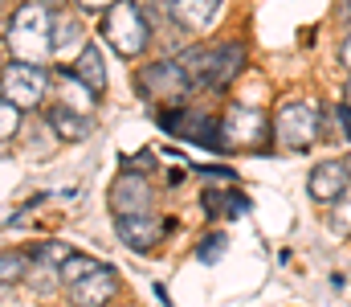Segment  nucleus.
<instances>
[{
  "mask_svg": "<svg viewBox=\"0 0 351 307\" xmlns=\"http://www.w3.org/2000/svg\"><path fill=\"white\" fill-rule=\"evenodd\" d=\"M86 49V33H82V21L62 12L53 16V58H70V54H82Z\"/></svg>",
  "mask_w": 351,
  "mask_h": 307,
  "instance_id": "nucleus-15",
  "label": "nucleus"
},
{
  "mask_svg": "<svg viewBox=\"0 0 351 307\" xmlns=\"http://www.w3.org/2000/svg\"><path fill=\"white\" fill-rule=\"evenodd\" d=\"M45 4H49V0H45Z\"/></svg>",
  "mask_w": 351,
  "mask_h": 307,
  "instance_id": "nucleus-32",
  "label": "nucleus"
},
{
  "mask_svg": "<svg viewBox=\"0 0 351 307\" xmlns=\"http://www.w3.org/2000/svg\"><path fill=\"white\" fill-rule=\"evenodd\" d=\"M4 45H8L12 62L41 66L45 58H53V16H49V4L45 0H25L12 12V21H8Z\"/></svg>",
  "mask_w": 351,
  "mask_h": 307,
  "instance_id": "nucleus-1",
  "label": "nucleus"
},
{
  "mask_svg": "<svg viewBox=\"0 0 351 307\" xmlns=\"http://www.w3.org/2000/svg\"><path fill=\"white\" fill-rule=\"evenodd\" d=\"M221 254H225V234H208V238L196 246V258H200V262H217Z\"/></svg>",
  "mask_w": 351,
  "mask_h": 307,
  "instance_id": "nucleus-24",
  "label": "nucleus"
},
{
  "mask_svg": "<svg viewBox=\"0 0 351 307\" xmlns=\"http://www.w3.org/2000/svg\"><path fill=\"white\" fill-rule=\"evenodd\" d=\"M200 177H204V181H221V185H225V181H233V168H221V164H200Z\"/></svg>",
  "mask_w": 351,
  "mask_h": 307,
  "instance_id": "nucleus-26",
  "label": "nucleus"
},
{
  "mask_svg": "<svg viewBox=\"0 0 351 307\" xmlns=\"http://www.w3.org/2000/svg\"><path fill=\"white\" fill-rule=\"evenodd\" d=\"M343 102L351 106V78H348V87H343Z\"/></svg>",
  "mask_w": 351,
  "mask_h": 307,
  "instance_id": "nucleus-30",
  "label": "nucleus"
},
{
  "mask_svg": "<svg viewBox=\"0 0 351 307\" xmlns=\"http://www.w3.org/2000/svg\"><path fill=\"white\" fill-rule=\"evenodd\" d=\"M135 91H139V99L168 106V102H180L188 91H192V78L184 74L180 62H168V58H164V62H152V66L139 70Z\"/></svg>",
  "mask_w": 351,
  "mask_h": 307,
  "instance_id": "nucleus-6",
  "label": "nucleus"
},
{
  "mask_svg": "<svg viewBox=\"0 0 351 307\" xmlns=\"http://www.w3.org/2000/svg\"><path fill=\"white\" fill-rule=\"evenodd\" d=\"M58 91H62V106H66V111L94 115V102H98V95L90 91L82 78H74V70H58Z\"/></svg>",
  "mask_w": 351,
  "mask_h": 307,
  "instance_id": "nucleus-16",
  "label": "nucleus"
},
{
  "mask_svg": "<svg viewBox=\"0 0 351 307\" xmlns=\"http://www.w3.org/2000/svg\"><path fill=\"white\" fill-rule=\"evenodd\" d=\"M331 229L335 234H351V189L339 201H331Z\"/></svg>",
  "mask_w": 351,
  "mask_h": 307,
  "instance_id": "nucleus-23",
  "label": "nucleus"
},
{
  "mask_svg": "<svg viewBox=\"0 0 351 307\" xmlns=\"http://www.w3.org/2000/svg\"><path fill=\"white\" fill-rule=\"evenodd\" d=\"M156 123L184 139V144H200V148H213V152H225L221 148V123L208 115V111H196V106H176V111H160Z\"/></svg>",
  "mask_w": 351,
  "mask_h": 307,
  "instance_id": "nucleus-5",
  "label": "nucleus"
},
{
  "mask_svg": "<svg viewBox=\"0 0 351 307\" xmlns=\"http://www.w3.org/2000/svg\"><path fill=\"white\" fill-rule=\"evenodd\" d=\"M106 201H110V213H114V217L147 213V209H152V185H147L143 172H123V177H114Z\"/></svg>",
  "mask_w": 351,
  "mask_h": 307,
  "instance_id": "nucleus-10",
  "label": "nucleus"
},
{
  "mask_svg": "<svg viewBox=\"0 0 351 307\" xmlns=\"http://www.w3.org/2000/svg\"><path fill=\"white\" fill-rule=\"evenodd\" d=\"M221 148L225 152H233V148H258L265 144L269 135H274V123L265 119L262 111H254V106H229L221 119Z\"/></svg>",
  "mask_w": 351,
  "mask_h": 307,
  "instance_id": "nucleus-7",
  "label": "nucleus"
},
{
  "mask_svg": "<svg viewBox=\"0 0 351 307\" xmlns=\"http://www.w3.org/2000/svg\"><path fill=\"white\" fill-rule=\"evenodd\" d=\"M119 0H78V8H86V12H106V8H114Z\"/></svg>",
  "mask_w": 351,
  "mask_h": 307,
  "instance_id": "nucleus-28",
  "label": "nucleus"
},
{
  "mask_svg": "<svg viewBox=\"0 0 351 307\" xmlns=\"http://www.w3.org/2000/svg\"><path fill=\"white\" fill-rule=\"evenodd\" d=\"M70 254H74V250H70V242H41V246H33V250H29V258H33V262L53 266V271H58Z\"/></svg>",
  "mask_w": 351,
  "mask_h": 307,
  "instance_id": "nucleus-20",
  "label": "nucleus"
},
{
  "mask_svg": "<svg viewBox=\"0 0 351 307\" xmlns=\"http://www.w3.org/2000/svg\"><path fill=\"white\" fill-rule=\"evenodd\" d=\"M274 135L290 152H306L319 144V111L306 99H286L274 115Z\"/></svg>",
  "mask_w": 351,
  "mask_h": 307,
  "instance_id": "nucleus-4",
  "label": "nucleus"
},
{
  "mask_svg": "<svg viewBox=\"0 0 351 307\" xmlns=\"http://www.w3.org/2000/svg\"><path fill=\"white\" fill-rule=\"evenodd\" d=\"M29 266H33V258H29V254H21V250L0 254V283H21V279L29 275Z\"/></svg>",
  "mask_w": 351,
  "mask_h": 307,
  "instance_id": "nucleus-21",
  "label": "nucleus"
},
{
  "mask_svg": "<svg viewBox=\"0 0 351 307\" xmlns=\"http://www.w3.org/2000/svg\"><path fill=\"white\" fill-rule=\"evenodd\" d=\"M45 87H49V74L41 66H29V62H8L0 70V95L21 106V111H33L37 102L45 99Z\"/></svg>",
  "mask_w": 351,
  "mask_h": 307,
  "instance_id": "nucleus-8",
  "label": "nucleus"
},
{
  "mask_svg": "<svg viewBox=\"0 0 351 307\" xmlns=\"http://www.w3.org/2000/svg\"><path fill=\"white\" fill-rule=\"evenodd\" d=\"M319 135H327L331 144L335 139H351V106L339 102V106H327L319 115Z\"/></svg>",
  "mask_w": 351,
  "mask_h": 307,
  "instance_id": "nucleus-18",
  "label": "nucleus"
},
{
  "mask_svg": "<svg viewBox=\"0 0 351 307\" xmlns=\"http://www.w3.org/2000/svg\"><path fill=\"white\" fill-rule=\"evenodd\" d=\"M45 123L53 127V135H58L62 144H78V139H86L90 131H94V119H90V115L66 111V106H49V111H45Z\"/></svg>",
  "mask_w": 351,
  "mask_h": 307,
  "instance_id": "nucleus-14",
  "label": "nucleus"
},
{
  "mask_svg": "<svg viewBox=\"0 0 351 307\" xmlns=\"http://www.w3.org/2000/svg\"><path fill=\"white\" fill-rule=\"evenodd\" d=\"M21 131V106H12L8 99H0V144H8Z\"/></svg>",
  "mask_w": 351,
  "mask_h": 307,
  "instance_id": "nucleus-22",
  "label": "nucleus"
},
{
  "mask_svg": "<svg viewBox=\"0 0 351 307\" xmlns=\"http://www.w3.org/2000/svg\"><path fill=\"white\" fill-rule=\"evenodd\" d=\"M114 229H119V242L127 246V250H152L156 242H164V234H168V221L160 217V213H127V217H114Z\"/></svg>",
  "mask_w": 351,
  "mask_h": 307,
  "instance_id": "nucleus-9",
  "label": "nucleus"
},
{
  "mask_svg": "<svg viewBox=\"0 0 351 307\" xmlns=\"http://www.w3.org/2000/svg\"><path fill=\"white\" fill-rule=\"evenodd\" d=\"M306 189H311V197L323 205L339 201L343 193L351 189V172L343 160H327V164H319L315 172H311V181H306Z\"/></svg>",
  "mask_w": 351,
  "mask_h": 307,
  "instance_id": "nucleus-12",
  "label": "nucleus"
},
{
  "mask_svg": "<svg viewBox=\"0 0 351 307\" xmlns=\"http://www.w3.org/2000/svg\"><path fill=\"white\" fill-rule=\"evenodd\" d=\"M339 62H343V66H348V70H351V33H348V41L339 45Z\"/></svg>",
  "mask_w": 351,
  "mask_h": 307,
  "instance_id": "nucleus-29",
  "label": "nucleus"
},
{
  "mask_svg": "<svg viewBox=\"0 0 351 307\" xmlns=\"http://www.w3.org/2000/svg\"><path fill=\"white\" fill-rule=\"evenodd\" d=\"M114 295H119V275H114V266H106V262H102L94 275L70 283V304L74 307H102V304H110Z\"/></svg>",
  "mask_w": 351,
  "mask_h": 307,
  "instance_id": "nucleus-11",
  "label": "nucleus"
},
{
  "mask_svg": "<svg viewBox=\"0 0 351 307\" xmlns=\"http://www.w3.org/2000/svg\"><path fill=\"white\" fill-rule=\"evenodd\" d=\"M343 164H348V172H351V156H348V160H343Z\"/></svg>",
  "mask_w": 351,
  "mask_h": 307,
  "instance_id": "nucleus-31",
  "label": "nucleus"
},
{
  "mask_svg": "<svg viewBox=\"0 0 351 307\" xmlns=\"http://www.w3.org/2000/svg\"><path fill=\"white\" fill-rule=\"evenodd\" d=\"M164 4H168V16L180 29H208L225 0H164Z\"/></svg>",
  "mask_w": 351,
  "mask_h": 307,
  "instance_id": "nucleus-13",
  "label": "nucleus"
},
{
  "mask_svg": "<svg viewBox=\"0 0 351 307\" xmlns=\"http://www.w3.org/2000/svg\"><path fill=\"white\" fill-rule=\"evenodd\" d=\"M184 74L192 78V87L200 91H229L233 78L245 70V45L241 41H217V45H204V49H188L180 58Z\"/></svg>",
  "mask_w": 351,
  "mask_h": 307,
  "instance_id": "nucleus-2",
  "label": "nucleus"
},
{
  "mask_svg": "<svg viewBox=\"0 0 351 307\" xmlns=\"http://www.w3.org/2000/svg\"><path fill=\"white\" fill-rule=\"evenodd\" d=\"M200 205H204V213H208V217H217V213H225V209H221V205H225V193H217V189H208V193L200 197Z\"/></svg>",
  "mask_w": 351,
  "mask_h": 307,
  "instance_id": "nucleus-27",
  "label": "nucleus"
},
{
  "mask_svg": "<svg viewBox=\"0 0 351 307\" xmlns=\"http://www.w3.org/2000/svg\"><path fill=\"white\" fill-rule=\"evenodd\" d=\"M102 41L119 54V58H135L147 49L152 41V25L143 16V8L135 0H119L114 8L102 12Z\"/></svg>",
  "mask_w": 351,
  "mask_h": 307,
  "instance_id": "nucleus-3",
  "label": "nucleus"
},
{
  "mask_svg": "<svg viewBox=\"0 0 351 307\" xmlns=\"http://www.w3.org/2000/svg\"><path fill=\"white\" fill-rule=\"evenodd\" d=\"M225 213H229V217H245V213H250V201L229 189V193H225Z\"/></svg>",
  "mask_w": 351,
  "mask_h": 307,
  "instance_id": "nucleus-25",
  "label": "nucleus"
},
{
  "mask_svg": "<svg viewBox=\"0 0 351 307\" xmlns=\"http://www.w3.org/2000/svg\"><path fill=\"white\" fill-rule=\"evenodd\" d=\"M98 266H102L98 258H90V254H78V250H74V254H70V258H66V262L58 266V279H62V283L70 287V283H78V279H86V275H94Z\"/></svg>",
  "mask_w": 351,
  "mask_h": 307,
  "instance_id": "nucleus-19",
  "label": "nucleus"
},
{
  "mask_svg": "<svg viewBox=\"0 0 351 307\" xmlns=\"http://www.w3.org/2000/svg\"><path fill=\"white\" fill-rule=\"evenodd\" d=\"M70 70H74V78H82V82H86L94 95H102V91H106V62H102V49H98V45H86V49L74 58V66H70Z\"/></svg>",
  "mask_w": 351,
  "mask_h": 307,
  "instance_id": "nucleus-17",
  "label": "nucleus"
}]
</instances>
